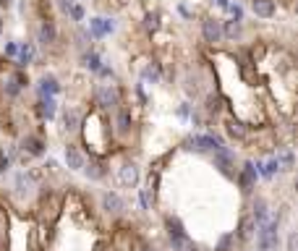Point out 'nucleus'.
Returning <instances> with one entry per match:
<instances>
[{"instance_id": "1", "label": "nucleus", "mask_w": 298, "mask_h": 251, "mask_svg": "<svg viewBox=\"0 0 298 251\" xmlns=\"http://www.w3.org/2000/svg\"><path fill=\"white\" fill-rule=\"evenodd\" d=\"M256 251H280V217L269 215L262 225H256Z\"/></svg>"}, {"instance_id": "2", "label": "nucleus", "mask_w": 298, "mask_h": 251, "mask_svg": "<svg viewBox=\"0 0 298 251\" xmlns=\"http://www.w3.org/2000/svg\"><path fill=\"white\" fill-rule=\"evenodd\" d=\"M165 230H167V238H170V246L175 251H183V246L189 244V236H186V228H183V222L181 217H165Z\"/></svg>"}, {"instance_id": "3", "label": "nucleus", "mask_w": 298, "mask_h": 251, "mask_svg": "<svg viewBox=\"0 0 298 251\" xmlns=\"http://www.w3.org/2000/svg\"><path fill=\"white\" fill-rule=\"evenodd\" d=\"M95 100H97V105L102 110H113L120 105V95H118V89L113 87V84H99V87L95 89Z\"/></svg>"}, {"instance_id": "4", "label": "nucleus", "mask_w": 298, "mask_h": 251, "mask_svg": "<svg viewBox=\"0 0 298 251\" xmlns=\"http://www.w3.org/2000/svg\"><path fill=\"white\" fill-rule=\"evenodd\" d=\"M189 144H191L189 150H197V152H215L220 147H225V142L215 134H197L189 139Z\"/></svg>"}, {"instance_id": "5", "label": "nucleus", "mask_w": 298, "mask_h": 251, "mask_svg": "<svg viewBox=\"0 0 298 251\" xmlns=\"http://www.w3.org/2000/svg\"><path fill=\"white\" fill-rule=\"evenodd\" d=\"M236 178H238V186H241V191L244 194H251L256 189V178H259V170H256V165L254 162H244V167L236 173Z\"/></svg>"}, {"instance_id": "6", "label": "nucleus", "mask_w": 298, "mask_h": 251, "mask_svg": "<svg viewBox=\"0 0 298 251\" xmlns=\"http://www.w3.org/2000/svg\"><path fill=\"white\" fill-rule=\"evenodd\" d=\"M215 167L225 175V178H236V160H233V152L228 150V147H220V150H215Z\"/></svg>"}, {"instance_id": "7", "label": "nucleus", "mask_w": 298, "mask_h": 251, "mask_svg": "<svg viewBox=\"0 0 298 251\" xmlns=\"http://www.w3.org/2000/svg\"><path fill=\"white\" fill-rule=\"evenodd\" d=\"M115 32V21L113 18H89V37H95V40H102V37H107V34H113Z\"/></svg>"}, {"instance_id": "8", "label": "nucleus", "mask_w": 298, "mask_h": 251, "mask_svg": "<svg viewBox=\"0 0 298 251\" xmlns=\"http://www.w3.org/2000/svg\"><path fill=\"white\" fill-rule=\"evenodd\" d=\"M201 37H204V42L217 45L222 40V24H220V18H204V21H201Z\"/></svg>"}, {"instance_id": "9", "label": "nucleus", "mask_w": 298, "mask_h": 251, "mask_svg": "<svg viewBox=\"0 0 298 251\" xmlns=\"http://www.w3.org/2000/svg\"><path fill=\"white\" fill-rule=\"evenodd\" d=\"M102 209H107V212H113V215H118L120 209H126V201L120 199L115 191H105V194H102Z\"/></svg>"}, {"instance_id": "10", "label": "nucleus", "mask_w": 298, "mask_h": 251, "mask_svg": "<svg viewBox=\"0 0 298 251\" xmlns=\"http://www.w3.org/2000/svg\"><path fill=\"white\" fill-rule=\"evenodd\" d=\"M37 40H40L45 48H50V45L58 42V29H55V24L52 21H42L40 26V34H37Z\"/></svg>"}, {"instance_id": "11", "label": "nucleus", "mask_w": 298, "mask_h": 251, "mask_svg": "<svg viewBox=\"0 0 298 251\" xmlns=\"http://www.w3.org/2000/svg\"><path fill=\"white\" fill-rule=\"evenodd\" d=\"M21 150H24L26 154H32V157H42V154H45V142H42L40 136H32V134H29V136L21 142Z\"/></svg>"}, {"instance_id": "12", "label": "nucleus", "mask_w": 298, "mask_h": 251, "mask_svg": "<svg viewBox=\"0 0 298 251\" xmlns=\"http://www.w3.org/2000/svg\"><path fill=\"white\" fill-rule=\"evenodd\" d=\"M136 181H139V165L126 162L123 167H120V183H123L126 189H131V186H136Z\"/></svg>"}, {"instance_id": "13", "label": "nucleus", "mask_w": 298, "mask_h": 251, "mask_svg": "<svg viewBox=\"0 0 298 251\" xmlns=\"http://www.w3.org/2000/svg\"><path fill=\"white\" fill-rule=\"evenodd\" d=\"M84 154L79 152V147H73V144H68L66 147V165H68V170H81L84 167Z\"/></svg>"}, {"instance_id": "14", "label": "nucleus", "mask_w": 298, "mask_h": 251, "mask_svg": "<svg viewBox=\"0 0 298 251\" xmlns=\"http://www.w3.org/2000/svg\"><path fill=\"white\" fill-rule=\"evenodd\" d=\"M251 11L259 18H272L275 16V3L272 0H254V3H251Z\"/></svg>"}, {"instance_id": "15", "label": "nucleus", "mask_w": 298, "mask_h": 251, "mask_svg": "<svg viewBox=\"0 0 298 251\" xmlns=\"http://www.w3.org/2000/svg\"><path fill=\"white\" fill-rule=\"evenodd\" d=\"M58 92H60V84L55 76H42L40 79V95L42 97H55Z\"/></svg>"}, {"instance_id": "16", "label": "nucleus", "mask_w": 298, "mask_h": 251, "mask_svg": "<svg viewBox=\"0 0 298 251\" xmlns=\"http://www.w3.org/2000/svg\"><path fill=\"white\" fill-rule=\"evenodd\" d=\"M269 217V209H267V201L262 197H256L254 199V212H251V220L256 222V225H262V222Z\"/></svg>"}, {"instance_id": "17", "label": "nucleus", "mask_w": 298, "mask_h": 251, "mask_svg": "<svg viewBox=\"0 0 298 251\" xmlns=\"http://www.w3.org/2000/svg\"><path fill=\"white\" fill-rule=\"evenodd\" d=\"M222 37H228L230 42L241 40V37H244V24L236 21V18H233V21H228L225 26H222Z\"/></svg>"}, {"instance_id": "18", "label": "nucleus", "mask_w": 298, "mask_h": 251, "mask_svg": "<svg viewBox=\"0 0 298 251\" xmlns=\"http://www.w3.org/2000/svg\"><path fill=\"white\" fill-rule=\"evenodd\" d=\"M131 126H134L131 110H128V107H120V110H118V131H120V134H128V131H131Z\"/></svg>"}, {"instance_id": "19", "label": "nucleus", "mask_w": 298, "mask_h": 251, "mask_svg": "<svg viewBox=\"0 0 298 251\" xmlns=\"http://www.w3.org/2000/svg\"><path fill=\"white\" fill-rule=\"evenodd\" d=\"M81 63H84V68H89L92 73H97L99 66H102V58H99L95 50H89V52H84V55H81Z\"/></svg>"}, {"instance_id": "20", "label": "nucleus", "mask_w": 298, "mask_h": 251, "mask_svg": "<svg viewBox=\"0 0 298 251\" xmlns=\"http://www.w3.org/2000/svg\"><path fill=\"white\" fill-rule=\"evenodd\" d=\"M55 97H42L40 100V113H42V118H48V120H52L55 118Z\"/></svg>"}, {"instance_id": "21", "label": "nucleus", "mask_w": 298, "mask_h": 251, "mask_svg": "<svg viewBox=\"0 0 298 251\" xmlns=\"http://www.w3.org/2000/svg\"><path fill=\"white\" fill-rule=\"evenodd\" d=\"M16 55H18V66L24 68V66H29V63L34 60V48H32L29 42H26V45H21V48H18Z\"/></svg>"}, {"instance_id": "22", "label": "nucleus", "mask_w": 298, "mask_h": 251, "mask_svg": "<svg viewBox=\"0 0 298 251\" xmlns=\"http://www.w3.org/2000/svg\"><path fill=\"white\" fill-rule=\"evenodd\" d=\"M254 228H256V222L254 220H251V217H244V220H241V225H238V238L241 241H248L251 238V233H254Z\"/></svg>"}, {"instance_id": "23", "label": "nucleus", "mask_w": 298, "mask_h": 251, "mask_svg": "<svg viewBox=\"0 0 298 251\" xmlns=\"http://www.w3.org/2000/svg\"><path fill=\"white\" fill-rule=\"evenodd\" d=\"M79 113H76V110H66V113H63V123H66V128H68V131H76V128H79Z\"/></svg>"}, {"instance_id": "24", "label": "nucleus", "mask_w": 298, "mask_h": 251, "mask_svg": "<svg viewBox=\"0 0 298 251\" xmlns=\"http://www.w3.org/2000/svg\"><path fill=\"white\" fill-rule=\"evenodd\" d=\"M81 170L84 173H87V178H92V181H99L102 178V175H105V170H102V167L97 165V162H84V167H81Z\"/></svg>"}, {"instance_id": "25", "label": "nucleus", "mask_w": 298, "mask_h": 251, "mask_svg": "<svg viewBox=\"0 0 298 251\" xmlns=\"http://www.w3.org/2000/svg\"><path fill=\"white\" fill-rule=\"evenodd\" d=\"M293 152L291 150H283L280 154H277V165H280L283 167V170H293Z\"/></svg>"}, {"instance_id": "26", "label": "nucleus", "mask_w": 298, "mask_h": 251, "mask_svg": "<svg viewBox=\"0 0 298 251\" xmlns=\"http://www.w3.org/2000/svg\"><path fill=\"white\" fill-rule=\"evenodd\" d=\"M225 128H228V134L233 136V139H244L246 136V128L238 123V120H228L225 123Z\"/></svg>"}, {"instance_id": "27", "label": "nucleus", "mask_w": 298, "mask_h": 251, "mask_svg": "<svg viewBox=\"0 0 298 251\" xmlns=\"http://www.w3.org/2000/svg\"><path fill=\"white\" fill-rule=\"evenodd\" d=\"M144 26H147V29H152V32L160 29V13H157V11L154 13H147L144 16Z\"/></svg>"}, {"instance_id": "28", "label": "nucleus", "mask_w": 298, "mask_h": 251, "mask_svg": "<svg viewBox=\"0 0 298 251\" xmlns=\"http://www.w3.org/2000/svg\"><path fill=\"white\" fill-rule=\"evenodd\" d=\"M142 76H144V81H152V84H157V81H160V68H157V66H147Z\"/></svg>"}, {"instance_id": "29", "label": "nucleus", "mask_w": 298, "mask_h": 251, "mask_svg": "<svg viewBox=\"0 0 298 251\" xmlns=\"http://www.w3.org/2000/svg\"><path fill=\"white\" fill-rule=\"evenodd\" d=\"M66 16H71L73 21H84V5H81V3H73V5L68 8Z\"/></svg>"}, {"instance_id": "30", "label": "nucleus", "mask_w": 298, "mask_h": 251, "mask_svg": "<svg viewBox=\"0 0 298 251\" xmlns=\"http://www.w3.org/2000/svg\"><path fill=\"white\" fill-rule=\"evenodd\" d=\"M233 241H236V236H233V233H225V236H222V238L217 241V251H230Z\"/></svg>"}, {"instance_id": "31", "label": "nucleus", "mask_w": 298, "mask_h": 251, "mask_svg": "<svg viewBox=\"0 0 298 251\" xmlns=\"http://www.w3.org/2000/svg\"><path fill=\"white\" fill-rule=\"evenodd\" d=\"M217 110H220V97L209 95L207 97V113H217Z\"/></svg>"}, {"instance_id": "32", "label": "nucleus", "mask_w": 298, "mask_h": 251, "mask_svg": "<svg viewBox=\"0 0 298 251\" xmlns=\"http://www.w3.org/2000/svg\"><path fill=\"white\" fill-rule=\"evenodd\" d=\"M139 197H142V207L144 209H152V204H149V189H142V191H139Z\"/></svg>"}, {"instance_id": "33", "label": "nucleus", "mask_w": 298, "mask_h": 251, "mask_svg": "<svg viewBox=\"0 0 298 251\" xmlns=\"http://www.w3.org/2000/svg\"><path fill=\"white\" fill-rule=\"evenodd\" d=\"M5 52H8V55H16V52H18V45L8 42V45H5Z\"/></svg>"}, {"instance_id": "34", "label": "nucleus", "mask_w": 298, "mask_h": 251, "mask_svg": "<svg viewBox=\"0 0 298 251\" xmlns=\"http://www.w3.org/2000/svg\"><path fill=\"white\" fill-rule=\"evenodd\" d=\"M288 251H296V233L288 236Z\"/></svg>"}, {"instance_id": "35", "label": "nucleus", "mask_w": 298, "mask_h": 251, "mask_svg": "<svg viewBox=\"0 0 298 251\" xmlns=\"http://www.w3.org/2000/svg\"><path fill=\"white\" fill-rule=\"evenodd\" d=\"M178 115H181V118H189V105H181V107H178Z\"/></svg>"}, {"instance_id": "36", "label": "nucleus", "mask_w": 298, "mask_h": 251, "mask_svg": "<svg viewBox=\"0 0 298 251\" xmlns=\"http://www.w3.org/2000/svg\"><path fill=\"white\" fill-rule=\"evenodd\" d=\"M183 251H201V249H199L197 244H191V241H189V244H186V246H183Z\"/></svg>"}, {"instance_id": "37", "label": "nucleus", "mask_w": 298, "mask_h": 251, "mask_svg": "<svg viewBox=\"0 0 298 251\" xmlns=\"http://www.w3.org/2000/svg\"><path fill=\"white\" fill-rule=\"evenodd\" d=\"M217 5H220V8H228L230 3H228V0H217Z\"/></svg>"}, {"instance_id": "38", "label": "nucleus", "mask_w": 298, "mask_h": 251, "mask_svg": "<svg viewBox=\"0 0 298 251\" xmlns=\"http://www.w3.org/2000/svg\"><path fill=\"white\" fill-rule=\"evenodd\" d=\"M3 3H5V8H8V5H11V3H13V0H3Z\"/></svg>"}, {"instance_id": "39", "label": "nucleus", "mask_w": 298, "mask_h": 251, "mask_svg": "<svg viewBox=\"0 0 298 251\" xmlns=\"http://www.w3.org/2000/svg\"><path fill=\"white\" fill-rule=\"evenodd\" d=\"M144 251H154V249H144Z\"/></svg>"}]
</instances>
